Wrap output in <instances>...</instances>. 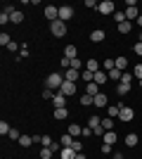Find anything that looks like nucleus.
I'll return each mask as SVG.
<instances>
[{
    "label": "nucleus",
    "instance_id": "obj_1",
    "mask_svg": "<svg viewBox=\"0 0 142 159\" xmlns=\"http://www.w3.org/2000/svg\"><path fill=\"white\" fill-rule=\"evenodd\" d=\"M62 83H64V74H59V71H52L45 79V88H50V90H59Z\"/></svg>",
    "mask_w": 142,
    "mask_h": 159
},
{
    "label": "nucleus",
    "instance_id": "obj_2",
    "mask_svg": "<svg viewBox=\"0 0 142 159\" xmlns=\"http://www.w3.org/2000/svg\"><path fill=\"white\" fill-rule=\"evenodd\" d=\"M88 126L93 128V133H95V135H100V138H104V133H107V131L102 128V119L97 116V114H93V116L88 119Z\"/></svg>",
    "mask_w": 142,
    "mask_h": 159
},
{
    "label": "nucleus",
    "instance_id": "obj_3",
    "mask_svg": "<svg viewBox=\"0 0 142 159\" xmlns=\"http://www.w3.org/2000/svg\"><path fill=\"white\" fill-rule=\"evenodd\" d=\"M50 31H52V36H57V38H64V36H67V24L62 19H57V21L50 24Z\"/></svg>",
    "mask_w": 142,
    "mask_h": 159
},
{
    "label": "nucleus",
    "instance_id": "obj_4",
    "mask_svg": "<svg viewBox=\"0 0 142 159\" xmlns=\"http://www.w3.org/2000/svg\"><path fill=\"white\" fill-rule=\"evenodd\" d=\"M114 2H111V0H102L100 5H97V10H100V14H114L116 10H114Z\"/></svg>",
    "mask_w": 142,
    "mask_h": 159
},
{
    "label": "nucleus",
    "instance_id": "obj_5",
    "mask_svg": "<svg viewBox=\"0 0 142 159\" xmlns=\"http://www.w3.org/2000/svg\"><path fill=\"white\" fill-rule=\"evenodd\" d=\"M59 19H62V21L74 19V7H71V5H62V7H59Z\"/></svg>",
    "mask_w": 142,
    "mask_h": 159
},
{
    "label": "nucleus",
    "instance_id": "obj_6",
    "mask_svg": "<svg viewBox=\"0 0 142 159\" xmlns=\"http://www.w3.org/2000/svg\"><path fill=\"white\" fill-rule=\"evenodd\" d=\"M45 17L50 19V24H52V21H57V19H59V7L47 5V7H45Z\"/></svg>",
    "mask_w": 142,
    "mask_h": 159
},
{
    "label": "nucleus",
    "instance_id": "obj_7",
    "mask_svg": "<svg viewBox=\"0 0 142 159\" xmlns=\"http://www.w3.org/2000/svg\"><path fill=\"white\" fill-rule=\"evenodd\" d=\"M59 93L62 95H74L76 93V83H71V81H64V83H62V88H59Z\"/></svg>",
    "mask_w": 142,
    "mask_h": 159
},
{
    "label": "nucleus",
    "instance_id": "obj_8",
    "mask_svg": "<svg viewBox=\"0 0 142 159\" xmlns=\"http://www.w3.org/2000/svg\"><path fill=\"white\" fill-rule=\"evenodd\" d=\"M52 105H54V109H62V107H67V95L57 93V95L52 98Z\"/></svg>",
    "mask_w": 142,
    "mask_h": 159
},
{
    "label": "nucleus",
    "instance_id": "obj_9",
    "mask_svg": "<svg viewBox=\"0 0 142 159\" xmlns=\"http://www.w3.org/2000/svg\"><path fill=\"white\" fill-rule=\"evenodd\" d=\"M133 116H135V112L130 107H123L121 114H118V121H133Z\"/></svg>",
    "mask_w": 142,
    "mask_h": 159
},
{
    "label": "nucleus",
    "instance_id": "obj_10",
    "mask_svg": "<svg viewBox=\"0 0 142 159\" xmlns=\"http://www.w3.org/2000/svg\"><path fill=\"white\" fill-rule=\"evenodd\" d=\"M78 79H81V71H76V69H67V71H64V81H71V83H76Z\"/></svg>",
    "mask_w": 142,
    "mask_h": 159
},
{
    "label": "nucleus",
    "instance_id": "obj_11",
    "mask_svg": "<svg viewBox=\"0 0 142 159\" xmlns=\"http://www.w3.org/2000/svg\"><path fill=\"white\" fill-rule=\"evenodd\" d=\"M93 105H95V107H107V105H109V100H107V95H104V93H100V95H95V98H93Z\"/></svg>",
    "mask_w": 142,
    "mask_h": 159
},
{
    "label": "nucleus",
    "instance_id": "obj_12",
    "mask_svg": "<svg viewBox=\"0 0 142 159\" xmlns=\"http://www.w3.org/2000/svg\"><path fill=\"white\" fill-rule=\"evenodd\" d=\"M104 38H107V33L102 31V29H97V31H93V33H90V40H93V43H102Z\"/></svg>",
    "mask_w": 142,
    "mask_h": 159
},
{
    "label": "nucleus",
    "instance_id": "obj_13",
    "mask_svg": "<svg viewBox=\"0 0 142 159\" xmlns=\"http://www.w3.org/2000/svg\"><path fill=\"white\" fill-rule=\"evenodd\" d=\"M85 95H93V98H95V95H100V86H97L95 81H93V83H85Z\"/></svg>",
    "mask_w": 142,
    "mask_h": 159
},
{
    "label": "nucleus",
    "instance_id": "obj_14",
    "mask_svg": "<svg viewBox=\"0 0 142 159\" xmlns=\"http://www.w3.org/2000/svg\"><path fill=\"white\" fill-rule=\"evenodd\" d=\"M107 79H109V74H104V71H95V83L97 86H102V83H107Z\"/></svg>",
    "mask_w": 142,
    "mask_h": 159
},
{
    "label": "nucleus",
    "instance_id": "obj_15",
    "mask_svg": "<svg viewBox=\"0 0 142 159\" xmlns=\"http://www.w3.org/2000/svg\"><path fill=\"white\" fill-rule=\"evenodd\" d=\"M121 109H123V105H121V102H118V105H111V107H109V109H107V112H109V116L114 119V116H118V114H121Z\"/></svg>",
    "mask_w": 142,
    "mask_h": 159
},
{
    "label": "nucleus",
    "instance_id": "obj_16",
    "mask_svg": "<svg viewBox=\"0 0 142 159\" xmlns=\"http://www.w3.org/2000/svg\"><path fill=\"white\" fill-rule=\"evenodd\" d=\"M137 17H140V14H137V7H135V5H133V7H128V10H126V19H128V21L137 19Z\"/></svg>",
    "mask_w": 142,
    "mask_h": 159
},
{
    "label": "nucleus",
    "instance_id": "obj_17",
    "mask_svg": "<svg viewBox=\"0 0 142 159\" xmlns=\"http://www.w3.org/2000/svg\"><path fill=\"white\" fill-rule=\"evenodd\" d=\"M85 69H88V71H100V62H97V60H88V62H85Z\"/></svg>",
    "mask_w": 142,
    "mask_h": 159
},
{
    "label": "nucleus",
    "instance_id": "obj_18",
    "mask_svg": "<svg viewBox=\"0 0 142 159\" xmlns=\"http://www.w3.org/2000/svg\"><path fill=\"white\" fill-rule=\"evenodd\" d=\"M69 135H83V126H78V124H71V126H69Z\"/></svg>",
    "mask_w": 142,
    "mask_h": 159
},
{
    "label": "nucleus",
    "instance_id": "obj_19",
    "mask_svg": "<svg viewBox=\"0 0 142 159\" xmlns=\"http://www.w3.org/2000/svg\"><path fill=\"white\" fill-rule=\"evenodd\" d=\"M67 116H69L67 107H62V109H54V119H57V121H64Z\"/></svg>",
    "mask_w": 142,
    "mask_h": 159
},
{
    "label": "nucleus",
    "instance_id": "obj_20",
    "mask_svg": "<svg viewBox=\"0 0 142 159\" xmlns=\"http://www.w3.org/2000/svg\"><path fill=\"white\" fill-rule=\"evenodd\" d=\"M19 145L21 147H31V145H33V135H21V138H19Z\"/></svg>",
    "mask_w": 142,
    "mask_h": 159
},
{
    "label": "nucleus",
    "instance_id": "obj_21",
    "mask_svg": "<svg viewBox=\"0 0 142 159\" xmlns=\"http://www.w3.org/2000/svg\"><path fill=\"white\" fill-rule=\"evenodd\" d=\"M116 69H118V71H123V69H126V66H128V60H126V57H123V55H121V57H116Z\"/></svg>",
    "mask_w": 142,
    "mask_h": 159
},
{
    "label": "nucleus",
    "instance_id": "obj_22",
    "mask_svg": "<svg viewBox=\"0 0 142 159\" xmlns=\"http://www.w3.org/2000/svg\"><path fill=\"white\" fill-rule=\"evenodd\" d=\"M116 93L123 98V95H128V93H130V86H128V83H118V86H116Z\"/></svg>",
    "mask_w": 142,
    "mask_h": 159
},
{
    "label": "nucleus",
    "instance_id": "obj_23",
    "mask_svg": "<svg viewBox=\"0 0 142 159\" xmlns=\"http://www.w3.org/2000/svg\"><path fill=\"white\" fill-rule=\"evenodd\" d=\"M102 140H104L107 145H114V143H116V133H114V131H107V133H104V138H102Z\"/></svg>",
    "mask_w": 142,
    "mask_h": 159
},
{
    "label": "nucleus",
    "instance_id": "obj_24",
    "mask_svg": "<svg viewBox=\"0 0 142 159\" xmlns=\"http://www.w3.org/2000/svg\"><path fill=\"white\" fill-rule=\"evenodd\" d=\"M62 159H76V152L71 147H62Z\"/></svg>",
    "mask_w": 142,
    "mask_h": 159
},
{
    "label": "nucleus",
    "instance_id": "obj_25",
    "mask_svg": "<svg viewBox=\"0 0 142 159\" xmlns=\"http://www.w3.org/2000/svg\"><path fill=\"white\" fill-rule=\"evenodd\" d=\"M102 128H104V131H114V119H111V116L102 119Z\"/></svg>",
    "mask_w": 142,
    "mask_h": 159
},
{
    "label": "nucleus",
    "instance_id": "obj_26",
    "mask_svg": "<svg viewBox=\"0 0 142 159\" xmlns=\"http://www.w3.org/2000/svg\"><path fill=\"white\" fill-rule=\"evenodd\" d=\"M126 145H128V147L137 145V135H135V133H128V135H126Z\"/></svg>",
    "mask_w": 142,
    "mask_h": 159
},
{
    "label": "nucleus",
    "instance_id": "obj_27",
    "mask_svg": "<svg viewBox=\"0 0 142 159\" xmlns=\"http://www.w3.org/2000/svg\"><path fill=\"white\" fill-rule=\"evenodd\" d=\"M64 57H67V60H74V57H76V45H67V50H64Z\"/></svg>",
    "mask_w": 142,
    "mask_h": 159
},
{
    "label": "nucleus",
    "instance_id": "obj_28",
    "mask_svg": "<svg viewBox=\"0 0 142 159\" xmlns=\"http://www.w3.org/2000/svg\"><path fill=\"white\" fill-rule=\"evenodd\" d=\"M71 69H76V71H83V69H85V64H81V60H78V57H74V60H71Z\"/></svg>",
    "mask_w": 142,
    "mask_h": 159
},
{
    "label": "nucleus",
    "instance_id": "obj_29",
    "mask_svg": "<svg viewBox=\"0 0 142 159\" xmlns=\"http://www.w3.org/2000/svg\"><path fill=\"white\" fill-rule=\"evenodd\" d=\"M81 79H83V81H88V83H93L95 74H93V71H88V69H83V71H81Z\"/></svg>",
    "mask_w": 142,
    "mask_h": 159
},
{
    "label": "nucleus",
    "instance_id": "obj_30",
    "mask_svg": "<svg viewBox=\"0 0 142 159\" xmlns=\"http://www.w3.org/2000/svg\"><path fill=\"white\" fill-rule=\"evenodd\" d=\"M130 29H133V24H130V21H123V24H118V33H130Z\"/></svg>",
    "mask_w": 142,
    "mask_h": 159
},
{
    "label": "nucleus",
    "instance_id": "obj_31",
    "mask_svg": "<svg viewBox=\"0 0 142 159\" xmlns=\"http://www.w3.org/2000/svg\"><path fill=\"white\" fill-rule=\"evenodd\" d=\"M71 143H74V135H62V147H71Z\"/></svg>",
    "mask_w": 142,
    "mask_h": 159
},
{
    "label": "nucleus",
    "instance_id": "obj_32",
    "mask_svg": "<svg viewBox=\"0 0 142 159\" xmlns=\"http://www.w3.org/2000/svg\"><path fill=\"white\" fill-rule=\"evenodd\" d=\"M10 19H12V24H21V21H24V14H21L19 10H17V12H14L12 17H10Z\"/></svg>",
    "mask_w": 142,
    "mask_h": 159
},
{
    "label": "nucleus",
    "instance_id": "obj_33",
    "mask_svg": "<svg viewBox=\"0 0 142 159\" xmlns=\"http://www.w3.org/2000/svg\"><path fill=\"white\" fill-rule=\"evenodd\" d=\"M121 76H123V71H118V69H111V71H109V79L111 81H121Z\"/></svg>",
    "mask_w": 142,
    "mask_h": 159
},
{
    "label": "nucleus",
    "instance_id": "obj_34",
    "mask_svg": "<svg viewBox=\"0 0 142 159\" xmlns=\"http://www.w3.org/2000/svg\"><path fill=\"white\" fill-rule=\"evenodd\" d=\"M114 19H116V24H123V21H128V19H126V12H121V10H118V12H114Z\"/></svg>",
    "mask_w": 142,
    "mask_h": 159
},
{
    "label": "nucleus",
    "instance_id": "obj_35",
    "mask_svg": "<svg viewBox=\"0 0 142 159\" xmlns=\"http://www.w3.org/2000/svg\"><path fill=\"white\" fill-rule=\"evenodd\" d=\"M52 143H54V140L50 138V135H41V147H50Z\"/></svg>",
    "mask_w": 142,
    "mask_h": 159
},
{
    "label": "nucleus",
    "instance_id": "obj_36",
    "mask_svg": "<svg viewBox=\"0 0 142 159\" xmlns=\"http://www.w3.org/2000/svg\"><path fill=\"white\" fill-rule=\"evenodd\" d=\"M52 150H50V147H41V159H50V157H52Z\"/></svg>",
    "mask_w": 142,
    "mask_h": 159
},
{
    "label": "nucleus",
    "instance_id": "obj_37",
    "mask_svg": "<svg viewBox=\"0 0 142 159\" xmlns=\"http://www.w3.org/2000/svg\"><path fill=\"white\" fill-rule=\"evenodd\" d=\"M71 150H74L76 154L83 152V143H81V140H74V143H71Z\"/></svg>",
    "mask_w": 142,
    "mask_h": 159
},
{
    "label": "nucleus",
    "instance_id": "obj_38",
    "mask_svg": "<svg viewBox=\"0 0 142 159\" xmlns=\"http://www.w3.org/2000/svg\"><path fill=\"white\" fill-rule=\"evenodd\" d=\"M102 66H104V69H107V74H109L111 69H116V62H114V60H104V64H102Z\"/></svg>",
    "mask_w": 142,
    "mask_h": 159
},
{
    "label": "nucleus",
    "instance_id": "obj_39",
    "mask_svg": "<svg viewBox=\"0 0 142 159\" xmlns=\"http://www.w3.org/2000/svg\"><path fill=\"white\" fill-rule=\"evenodd\" d=\"M133 76H135L137 81H142V64H135V69H133Z\"/></svg>",
    "mask_w": 142,
    "mask_h": 159
},
{
    "label": "nucleus",
    "instance_id": "obj_40",
    "mask_svg": "<svg viewBox=\"0 0 142 159\" xmlns=\"http://www.w3.org/2000/svg\"><path fill=\"white\" fill-rule=\"evenodd\" d=\"M10 131H12V128L7 126V121H0V133H2V135H10Z\"/></svg>",
    "mask_w": 142,
    "mask_h": 159
},
{
    "label": "nucleus",
    "instance_id": "obj_41",
    "mask_svg": "<svg viewBox=\"0 0 142 159\" xmlns=\"http://www.w3.org/2000/svg\"><path fill=\"white\" fill-rule=\"evenodd\" d=\"M10 43H12V40H10V36H7V33H0V45H10Z\"/></svg>",
    "mask_w": 142,
    "mask_h": 159
},
{
    "label": "nucleus",
    "instance_id": "obj_42",
    "mask_svg": "<svg viewBox=\"0 0 142 159\" xmlns=\"http://www.w3.org/2000/svg\"><path fill=\"white\" fill-rule=\"evenodd\" d=\"M133 79H135L133 74H123V76H121V83H128V86H130V81H133Z\"/></svg>",
    "mask_w": 142,
    "mask_h": 159
},
{
    "label": "nucleus",
    "instance_id": "obj_43",
    "mask_svg": "<svg viewBox=\"0 0 142 159\" xmlns=\"http://www.w3.org/2000/svg\"><path fill=\"white\" fill-rule=\"evenodd\" d=\"M7 21H12V19H10V14H5V12H0V24H2V26H5Z\"/></svg>",
    "mask_w": 142,
    "mask_h": 159
},
{
    "label": "nucleus",
    "instance_id": "obj_44",
    "mask_svg": "<svg viewBox=\"0 0 142 159\" xmlns=\"http://www.w3.org/2000/svg\"><path fill=\"white\" fill-rule=\"evenodd\" d=\"M81 105H93V95H83V98H81Z\"/></svg>",
    "mask_w": 142,
    "mask_h": 159
},
{
    "label": "nucleus",
    "instance_id": "obj_45",
    "mask_svg": "<svg viewBox=\"0 0 142 159\" xmlns=\"http://www.w3.org/2000/svg\"><path fill=\"white\" fill-rule=\"evenodd\" d=\"M10 138H12V140H17V143H19L21 133H19V131H14V128H12V131H10Z\"/></svg>",
    "mask_w": 142,
    "mask_h": 159
},
{
    "label": "nucleus",
    "instance_id": "obj_46",
    "mask_svg": "<svg viewBox=\"0 0 142 159\" xmlns=\"http://www.w3.org/2000/svg\"><path fill=\"white\" fill-rule=\"evenodd\" d=\"M43 98L50 100V98H54V95H52V90H50V88H43Z\"/></svg>",
    "mask_w": 142,
    "mask_h": 159
},
{
    "label": "nucleus",
    "instance_id": "obj_47",
    "mask_svg": "<svg viewBox=\"0 0 142 159\" xmlns=\"http://www.w3.org/2000/svg\"><path fill=\"white\" fill-rule=\"evenodd\" d=\"M133 50H135V55H140V57H142V43H135V45H133Z\"/></svg>",
    "mask_w": 142,
    "mask_h": 159
},
{
    "label": "nucleus",
    "instance_id": "obj_48",
    "mask_svg": "<svg viewBox=\"0 0 142 159\" xmlns=\"http://www.w3.org/2000/svg\"><path fill=\"white\" fill-rule=\"evenodd\" d=\"M50 150H52V152H59V150H62V143H52V145H50Z\"/></svg>",
    "mask_w": 142,
    "mask_h": 159
},
{
    "label": "nucleus",
    "instance_id": "obj_49",
    "mask_svg": "<svg viewBox=\"0 0 142 159\" xmlns=\"http://www.w3.org/2000/svg\"><path fill=\"white\" fill-rule=\"evenodd\" d=\"M83 135H85V138H88V135H93V128H90V126H83Z\"/></svg>",
    "mask_w": 142,
    "mask_h": 159
},
{
    "label": "nucleus",
    "instance_id": "obj_50",
    "mask_svg": "<svg viewBox=\"0 0 142 159\" xmlns=\"http://www.w3.org/2000/svg\"><path fill=\"white\" fill-rule=\"evenodd\" d=\"M102 152L109 154V152H111V145H107V143H104V145H102Z\"/></svg>",
    "mask_w": 142,
    "mask_h": 159
},
{
    "label": "nucleus",
    "instance_id": "obj_51",
    "mask_svg": "<svg viewBox=\"0 0 142 159\" xmlns=\"http://www.w3.org/2000/svg\"><path fill=\"white\" fill-rule=\"evenodd\" d=\"M85 7H95V10H97V2H95V0H85Z\"/></svg>",
    "mask_w": 142,
    "mask_h": 159
},
{
    "label": "nucleus",
    "instance_id": "obj_52",
    "mask_svg": "<svg viewBox=\"0 0 142 159\" xmlns=\"http://www.w3.org/2000/svg\"><path fill=\"white\" fill-rule=\"evenodd\" d=\"M76 159H88V157H85L83 152H78V154H76Z\"/></svg>",
    "mask_w": 142,
    "mask_h": 159
},
{
    "label": "nucleus",
    "instance_id": "obj_53",
    "mask_svg": "<svg viewBox=\"0 0 142 159\" xmlns=\"http://www.w3.org/2000/svg\"><path fill=\"white\" fill-rule=\"evenodd\" d=\"M137 26H142V14H140V17H137Z\"/></svg>",
    "mask_w": 142,
    "mask_h": 159
},
{
    "label": "nucleus",
    "instance_id": "obj_54",
    "mask_svg": "<svg viewBox=\"0 0 142 159\" xmlns=\"http://www.w3.org/2000/svg\"><path fill=\"white\" fill-rule=\"evenodd\" d=\"M140 43H142V33H140Z\"/></svg>",
    "mask_w": 142,
    "mask_h": 159
},
{
    "label": "nucleus",
    "instance_id": "obj_55",
    "mask_svg": "<svg viewBox=\"0 0 142 159\" xmlns=\"http://www.w3.org/2000/svg\"><path fill=\"white\" fill-rule=\"evenodd\" d=\"M137 83H140V86H142V81H137Z\"/></svg>",
    "mask_w": 142,
    "mask_h": 159
}]
</instances>
